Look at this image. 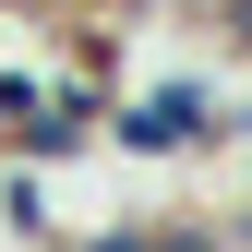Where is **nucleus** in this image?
<instances>
[{"label": "nucleus", "mask_w": 252, "mask_h": 252, "mask_svg": "<svg viewBox=\"0 0 252 252\" xmlns=\"http://www.w3.org/2000/svg\"><path fill=\"white\" fill-rule=\"evenodd\" d=\"M216 84L204 72H180V84H144V96H108V120H96V144H120V156H204L216 144Z\"/></svg>", "instance_id": "1"}, {"label": "nucleus", "mask_w": 252, "mask_h": 252, "mask_svg": "<svg viewBox=\"0 0 252 252\" xmlns=\"http://www.w3.org/2000/svg\"><path fill=\"white\" fill-rule=\"evenodd\" d=\"M216 36H228V48L252 60V0H216Z\"/></svg>", "instance_id": "2"}]
</instances>
